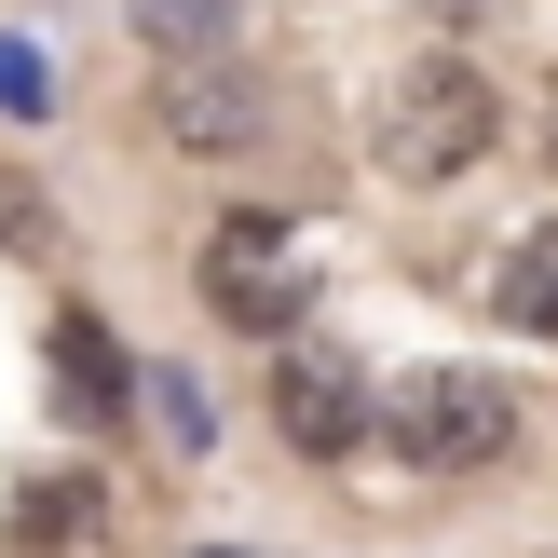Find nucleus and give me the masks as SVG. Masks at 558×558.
Returning a JSON list of instances; mask_svg holds the SVG:
<instances>
[{
	"mask_svg": "<svg viewBox=\"0 0 558 558\" xmlns=\"http://www.w3.org/2000/svg\"><path fill=\"white\" fill-rule=\"evenodd\" d=\"M368 150H381V178L396 191H450V178H477L490 150H505V82L477 69V54H409L396 82H381V109H368Z\"/></svg>",
	"mask_w": 558,
	"mask_h": 558,
	"instance_id": "1",
	"label": "nucleus"
},
{
	"mask_svg": "<svg viewBox=\"0 0 558 558\" xmlns=\"http://www.w3.org/2000/svg\"><path fill=\"white\" fill-rule=\"evenodd\" d=\"M381 450L423 463V477H477V463L518 450V396L490 368H409V381H381Z\"/></svg>",
	"mask_w": 558,
	"mask_h": 558,
	"instance_id": "2",
	"label": "nucleus"
},
{
	"mask_svg": "<svg viewBox=\"0 0 558 558\" xmlns=\"http://www.w3.org/2000/svg\"><path fill=\"white\" fill-rule=\"evenodd\" d=\"M191 287H205V314L218 327H245V341H287L300 327V300H314V272H300V232L272 205H232L205 232V259H191Z\"/></svg>",
	"mask_w": 558,
	"mask_h": 558,
	"instance_id": "3",
	"label": "nucleus"
},
{
	"mask_svg": "<svg viewBox=\"0 0 558 558\" xmlns=\"http://www.w3.org/2000/svg\"><path fill=\"white\" fill-rule=\"evenodd\" d=\"M368 423H381V381L354 368L341 341H272V436H287L300 463H341Z\"/></svg>",
	"mask_w": 558,
	"mask_h": 558,
	"instance_id": "4",
	"label": "nucleus"
},
{
	"mask_svg": "<svg viewBox=\"0 0 558 558\" xmlns=\"http://www.w3.org/2000/svg\"><path fill=\"white\" fill-rule=\"evenodd\" d=\"M150 123H163V150H191V163H245L272 136V82L232 69V54H191L178 82H150Z\"/></svg>",
	"mask_w": 558,
	"mask_h": 558,
	"instance_id": "5",
	"label": "nucleus"
},
{
	"mask_svg": "<svg viewBox=\"0 0 558 558\" xmlns=\"http://www.w3.org/2000/svg\"><path fill=\"white\" fill-rule=\"evenodd\" d=\"M41 368H54V423H82V436H109V423L136 409V354L109 341V314H96V300H54Z\"/></svg>",
	"mask_w": 558,
	"mask_h": 558,
	"instance_id": "6",
	"label": "nucleus"
},
{
	"mask_svg": "<svg viewBox=\"0 0 558 558\" xmlns=\"http://www.w3.org/2000/svg\"><path fill=\"white\" fill-rule=\"evenodd\" d=\"M96 532H109V490L82 477V463L14 490V558H96Z\"/></svg>",
	"mask_w": 558,
	"mask_h": 558,
	"instance_id": "7",
	"label": "nucleus"
},
{
	"mask_svg": "<svg viewBox=\"0 0 558 558\" xmlns=\"http://www.w3.org/2000/svg\"><path fill=\"white\" fill-rule=\"evenodd\" d=\"M490 314H505L518 341H558V218H532V232L490 259Z\"/></svg>",
	"mask_w": 558,
	"mask_h": 558,
	"instance_id": "8",
	"label": "nucleus"
},
{
	"mask_svg": "<svg viewBox=\"0 0 558 558\" xmlns=\"http://www.w3.org/2000/svg\"><path fill=\"white\" fill-rule=\"evenodd\" d=\"M123 27H136L150 54H178V69H191V54H218V41L245 27V0H123Z\"/></svg>",
	"mask_w": 558,
	"mask_h": 558,
	"instance_id": "9",
	"label": "nucleus"
},
{
	"mask_svg": "<svg viewBox=\"0 0 558 558\" xmlns=\"http://www.w3.org/2000/svg\"><path fill=\"white\" fill-rule=\"evenodd\" d=\"M0 109H54V82H41V54H27V41H0Z\"/></svg>",
	"mask_w": 558,
	"mask_h": 558,
	"instance_id": "10",
	"label": "nucleus"
},
{
	"mask_svg": "<svg viewBox=\"0 0 558 558\" xmlns=\"http://www.w3.org/2000/svg\"><path fill=\"white\" fill-rule=\"evenodd\" d=\"M0 245H41V205H27V178L0 163Z\"/></svg>",
	"mask_w": 558,
	"mask_h": 558,
	"instance_id": "11",
	"label": "nucleus"
},
{
	"mask_svg": "<svg viewBox=\"0 0 558 558\" xmlns=\"http://www.w3.org/2000/svg\"><path fill=\"white\" fill-rule=\"evenodd\" d=\"M436 14H477V0H436Z\"/></svg>",
	"mask_w": 558,
	"mask_h": 558,
	"instance_id": "12",
	"label": "nucleus"
}]
</instances>
